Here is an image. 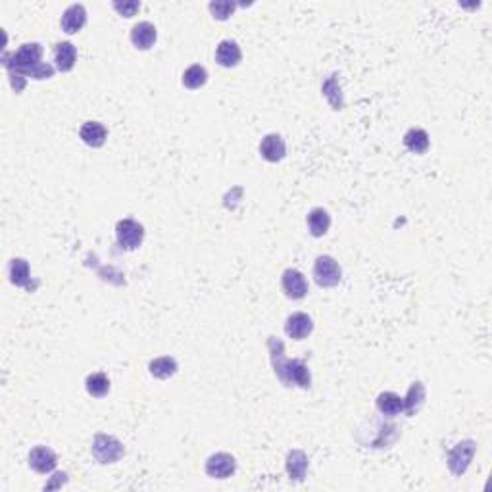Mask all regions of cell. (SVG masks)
Returning a JSON list of instances; mask_svg holds the SVG:
<instances>
[{
  "instance_id": "5",
  "label": "cell",
  "mask_w": 492,
  "mask_h": 492,
  "mask_svg": "<svg viewBox=\"0 0 492 492\" xmlns=\"http://www.w3.org/2000/svg\"><path fill=\"white\" fill-rule=\"evenodd\" d=\"M116 237L123 250H137L145 241V227L135 220H121L116 225Z\"/></svg>"
},
{
  "instance_id": "16",
  "label": "cell",
  "mask_w": 492,
  "mask_h": 492,
  "mask_svg": "<svg viewBox=\"0 0 492 492\" xmlns=\"http://www.w3.org/2000/svg\"><path fill=\"white\" fill-rule=\"evenodd\" d=\"M242 52L235 41H222L215 48V62L222 67H235L241 62Z\"/></svg>"
},
{
  "instance_id": "20",
  "label": "cell",
  "mask_w": 492,
  "mask_h": 492,
  "mask_svg": "<svg viewBox=\"0 0 492 492\" xmlns=\"http://www.w3.org/2000/svg\"><path fill=\"white\" fill-rule=\"evenodd\" d=\"M308 227L314 237H323L331 227V215L327 214V210L323 208H314L308 214Z\"/></svg>"
},
{
  "instance_id": "15",
  "label": "cell",
  "mask_w": 492,
  "mask_h": 492,
  "mask_svg": "<svg viewBox=\"0 0 492 492\" xmlns=\"http://www.w3.org/2000/svg\"><path fill=\"white\" fill-rule=\"evenodd\" d=\"M156 37H158L156 28L150 21H140L131 29V43L139 50H149L156 43Z\"/></svg>"
},
{
  "instance_id": "23",
  "label": "cell",
  "mask_w": 492,
  "mask_h": 492,
  "mask_svg": "<svg viewBox=\"0 0 492 492\" xmlns=\"http://www.w3.org/2000/svg\"><path fill=\"white\" fill-rule=\"evenodd\" d=\"M404 147L409 150V152H416V154H423L427 152L429 149V135L427 131L418 129H409L406 135H404Z\"/></svg>"
},
{
  "instance_id": "3",
  "label": "cell",
  "mask_w": 492,
  "mask_h": 492,
  "mask_svg": "<svg viewBox=\"0 0 492 492\" xmlns=\"http://www.w3.org/2000/svg\"><path fill=\"white\" fill-rule=\"evenodd\" d=\"M91 452H93L98 464L106 465L120 462L123 454H125V448H123V445L118 438L111 437V435H96L93 440Z\"/></svg>"
},
{
  "instance_id": "8",
  "label": "cell",
  "mask_w": 492,
  "mask_h": 492,
  "mask_svg": "<svg viewBox=\"0 0 492 492\" xmlns=\"http://www.w3.org/2000/svg\"><path fill=\"white\" fill-rule=\"evenodd\" d=\"M281 287H283V292H285L288 298H292V300H300V298H304L308 295L306 277L298 270H292V268L283 271Z\"/></svg>"
},
{
  "instance_id": "26",
  "label": "cell",
  "mask_w": 492,
  "mask_h": 492,
  "mask_svg": "<svg viewBox=\"0 0 492 492\" xmlns=\"http://www.w3.org/2000/svg\"><path fill=\"white\" fill-rule=\"evenodd\" d=\"M208 8H210V12H212V16H214L215 19L223 21V19L231 18L233 12L237 8V4H235V2H210Z\"/></svg>"
},
{
  "instance_id": "18",
  "label": "cell",
  "mask_w": 492,
  "mask_h": 492,
  "mask_svg": "<svg viewBox=\"0 0 492 492\" xmlns=\"http://www.w3.org/2000/svg\"><path fill=\"white\" fill-rule=\"evenodd\" d=\"M287 473L290 481H304L308 473V456L302 450H290L287 456Z\"/></svg>"
},
{
  "instance_id": "24",
  "label": "cell",
  "mask_w": 492,
  "mask_h": 492,
  "mask_svg": "<svg viewBox=\"0 0 492 492\" xmlns=\"http://www.w3.org/2000/svg\"><path fill=\"white\" fill-rule=\"evenodd\" d=\"M423 400H425V387L421 383H414L404 398V411L408 416L418 414V409L423 406Z\"/></svg>"
},
{
  "instance_id": "10",
  "label": "cell",
  "mask_w": 492,
  "mask_h": 492,
  "mask_svg": "<svg viewBox=\"0 0 492 492\" xmlns=\"http://www.w3.org/2000/svg\"><path fill=\"white\" fill-rule=\"evenodd\" d=\"M314 331V321L312 317L304 314V312H297L292 316L287 317V323H285V333L295 339V341H304L308 334Z\"/></svg>"
},
{
  "instance_id": "2",
  "label": "cell",
  "mask_w": 492,
  "mask_h": 492,
  "mask_svg": "<svg viewBox=\"0 0 492 492\" xmlns=\"http://www.w3.org/2000/svg\"><path fill=\"white\" fill-rule=\"evenodd\" d=\"M43 47L39 43H25L16 52H6L2 56V64L8 69L10 77H25L29 69L41 64Z\"/></svg>"
},
{
  "instance_id": "6",
  "label": "cell",
  "mask_w": 492,
  "mask_h": 492,
  "mask_svg": "<svg viewBox=\"0 0 492 492\" xmlns=\"http://www.w3.org/2000/svg\"><path fill=\"white\" fill-rule=\"evenodd\" d=\"M475 450H477V445L473 440H464L448 452V467L456 477H462L467 471V467L473 460Z\"/></svg>"
},
{
  "instance_id": "17",
  "label": "cell",
  "mask_w": 492,
  "mask_h": 492,
  "mask_svg": "<svg viewBox=\"0 0 492 492\" xmlns=\"http://www.w3.org/2000/svg\"><path fill=\"white\" fill-rule=\"evenodd\" d=\"M54 62L58 72H62V74L72 72L75 62H77V48L72 43H67V41L58 43L54 48Z\"/></svg>"
},
{
  "instance_id": "21",
  "label": "cell",
  "mask_w": 492,
  "mask_h": 492,
  "mask_svg": "<svg viewBox=\"0 0 492 492\" xmlns=\"http://www.w3.org/2000/svg\"><path fill=\"white\" fill-rule=\"evenodd\" d=\"M85 389L93 398H104L110 392V379L106 373H91L85 381Z\"/></svg>"
},
{
  "instance_id": "9",
  "label": "cell",
  "mask_w": 492,
  "mask_h": 492,
  "mask_svg": "<svg viewBox=\"0 0 492 492\" xmlns=\"http://www.w3.org/2000/svg\"><path fill=\"white\" fill-rule=\"evenodd\" d=\"M56 464H58V458L47 446H37L29 452V467L37 473L47 475L54 471Z\"/></svg>"
},
{
  "instance_id": "4",
  "label": "cell",
  "mask_w": 492,
  "mask_h": 492,
  "mask_svg": "<svg viewBox=\"0 0 492 492\" xmlns=\"http://www.w3.org/2000/svg\"><path fill=\"white\" fill-rule=\"evenodd\" d=\"M314 279L321 288H333L341 283L343 270L333 256H319L314 264Z\"/></svg>"
},
{
  "instance_id": "11",
  "label": "cell",
  "mask_w": 492,
  "mask_h": 492,
  "mask_svg": "<svg viewBox=\"0 0 492 492\" xmlns=\"http://www.w3.org/2000/svg\"><path fill=\"white\" fill-rule=\"evenodd\" d=\"M260 154L261 158L268 160V162H271V164L281 162V160L285 158V154H287L285 140L281 139V135H277V133L266 135L260 142Z\"/></svg>"
},
{
  "instance_id": "25",
  "label": "cell",
  "mask_w": 492,
  "mask_h": 492,
  "mask_svg": "<svg viewBox=\"0 0 492 492\" xmlns=\"http://www.w3.org/2000/svg\"><path fill=\"white\" fill-rule=\"evenodd\" d=\"M206 81H208V72L202 65H191L183 74V85H185L186 89H193V91L200 89V87H204Z\"/></svg>"
},
{
  "instance_id": "27",
  "label": "cell",
  "mask_w": 492,
  "mask_h": 492,
  "mask_svg": "<svg viewBox=\"0 0 492 492\" xmlns=\"http://www.w3.org/2000/svg\"><path fill=\"white\" fill-rule=\"evenodd\" d=\"M52 75H54V67L48 64V62H41V64L35 65L33 69H29L25 77H31V79L41 81V79H50Z\"/></svg>"
},
{
  "instance_id": "1",
  "label": "cell",
  "mask_w": 492,
  "mask_h": 492,
  "mask_svg": "<svg viewBox=\"0 0 492 492\" xmlns=\"http://www.w3.org/2000/svg\"><path fill=\"white\" fill-rule=\"evenodd\" d=\"M268 348H270L271 365L277 379L285 387H300V389H310L312 377L310 370L302 360H288L285 356V344L279 341L277 336L268 339Z\"/></svg>"
},
{
  "instance_id": "13",
  "label": "cell",
  "mask_w": 492,
  "mask_h": 492,
  "mask_svg": "<svg viewBox=\"0 0 492 492\" xmlns=\"http://www.w3.org/2000/svg\"><path fill=\"white\" fill-rule=\"evenodd\" d=\"M8 275L10 281L16 287H23L28 290H35L37 283H31V271H29V264L23 258H14L8 264Z\"/></svg>"
},
{
  "instance_id": "19",
  "label": "cell",
  "mask_w": 492,
  "mask_h": 492,
  "mask_svg": "<svg viewBox=\"0 0 492 492\" xmlns=\"http://www.w3.org/2000/svg\"><path fill=\"white\" fill-rule=\"evenodd\" d=\"M377 409L387 418H394L404 411V398H400L394 392H381L377 396Z\"/></svg>"
},
{
  "instance_id": "14",
  "label": "cell",
  "mask_w": 492,
  "mask_h": 492,
  "mask_svg": "<svg viewBox=\"0 0 492 492\" xmlns=\"http://www.w3.org/2000/svg\"><path fill=\"white\" fill-rule=\"evenodd\" d=\"M79 137H81V140L87 147L100 149L106 142V139H108V131L98 121H85L83 125H81V131H79Z\"/></svg>"
},
{
  "instance_id": "12",
  "label": "cell",
  "mask_w": 492,
  "mask_h": 492,
  "mask_svg": "<svg viewBox=\"0 0 492 492\" xmlns=\"http://www.w3.org/2000/svg\"><path fill=\"white\" fill-rule=\"evenodd\" d=\"M62 31L67 35H75L77 31H81L87 23V10L83 4H72L69 8L62 14Z\"/></svg>"
},
{
  "instance_id": "28",
  "label": "cell",
  "mask_w": 492,
  "mask_h": 492,
  "mask_svg": "<svg viewBox=\"0 0 492 492\" xmlns=\"http://www.w3.org/2000/svg\"><path fill=\"white\" fill-rule=\"evenodd\" d=\"M111 6L118 10V12H120L123 18H133V16H135V12H137V10L140 8V2H137V0H131V2H123V4H121V2H114Z\"/></svg>"
},
{
  "instance_id": "22",
  "label": "cell",
  "mask_w": 492,
  "mask_h": 492,
  "mask_svg": "<svg viewBox=\"0 0 492 492\" xmlns=\"http://www.w3.org/2000/svg\"><path fill=\"white\" fill-rule=\"evenodd\" d=\"M149 372L156 379H169L177 373V362L171 356H162L149 363Z\"/></svg>"
},
{
  "instance_id": "7",
  "label": "cell",
  "mask_w": 492,
  "mask_h": 492,
  "mask_svg": "<svg viewBox=\"0 0 492 492\" xmlns=\"http://www.w3.org/2000/svg\"><path fill=\"white\" fill-rule=\"evenodd\" d=\"M204 469L212 479H229L237 471V462H235V458L231 454L220 452V454L210 456L206 460Z\"/></svg>"
}]
</instances>
